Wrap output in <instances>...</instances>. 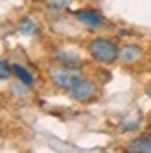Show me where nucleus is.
Here are the masks:
<instances>
[{
  "label": "nucleus",
  "mask_w": 151,
  "mask_h": 153,
  "mask_svg": "<svg viewBox=\"0 0 151 153\" xmlns=\"http://www.w3.org/2000/svg\"><path fill=\"white\" fill-rule=\"evenodd\" d=\"M89 53L100 63H113L120 56V50H118L116 42H113L111 39L98 37L89 42Z\"/></svg>",
  "instance_id": "nucleus-1"
},
{
  "label": "nucleus",
  "mask_w": 151,
  "mask_h": 153,
  "mask_svg": "<svg viewBox=\"0 0 151 153\" xmlns=\"http://www.w3.org/2000/svg\"><path fill=\"white\" fill-rule=\"evenodd\" d=\"M50 78H52V81L56 83L59 89L70 91L72 85L78 81L81 76L76 72V70H72L70 67H59V68H52L50 70Z\"/></svg>",
  "instance_id": "nucleus-2"
},
{
  "label": "nucleus",
  "mask_w": 151,
  "mask_h": 153,
  "mask_svg": "<svg viewBox=\"0 0 151 153\" xmlns=\"http://www.w3.org/2000/svg\"><path fill=\"white\" fill-rule=\"evenodd\" d=\"M70 96L78 102H89L90 98H94L96 94V85L90 81V79H85V78H79L72 85V89L68 91Z\"/></svg>",
  "instance_id": "nucleus-3"
},
{
  "label": "nucleus",
  "mask_w": 151,
  "mask_h": 153,
  "mask_svg": "<svg viewBox=\"0 0 151 153\" xmlns=\"http://www.w3.org/2000/svg\"><path fill=\"white\" fill-rule=\"evenodd\" d=\"M76 19L90 28H100L103 24V15L100 11H94V9H81L76 13Z\"/></svg>",
  "instance_id": "nucleus-4"
},
{
  "label": "nucleus",
  "mask_w": 151,
  "mask_h": 153,
  "mask_svg": "<svg viewBox=\"0 0 151 153\" xmlns=\"http://www.w3.org/2000/svg\"><path fill=\"white\" fill-rule=\"evenodd\" d=\"M127 149L133 153H151V138H135L129 142Z\"/></svg>",
  "instance_id": "nucleus-5"
},
{
  "label": "nucleus",
  "mask_w": 151,
  "mask_h": 153,
  "mask_svg": "<svg viewBox=\"0 0 151 153\" xmlns=\"http://www.w3.org/2000/svg\"><path fill=\"white\" fill-rule=\"evenodd\" d=\"M57 61H61L64 67H78L81 63V57L76 56V53H70V52H57Z\"/></svg>",
  "instance_id": "nucleus-6"
},
{
  "label": "nucleus",
  "mask_w": 151,
  "mask_h": 153,
  "mask_svg": "<svg viewBox=\"0 0 151 153\" xmlns=\"http://www.w3.org/2000/svg\"><path fill=\"white\" fill-rule=\"evenodd\" d=\"M13 74L17 76V79L20 81V83H24V85H33V76H31L22 65H13Z\"/></svg>",
  "instance_id": "nucleus-7"
},
{
  "label": "nucleus",
  "mask_w": 151,
  "mask_h": 153,
  "mask_svg": "<svg viewBox=\"0 0 151 153\" xmlns=\"http://www.w3.org/2000/svg\"><path fill=\"white\" fill-rule=\"evenodd\" d=\"M140 53H142V50H140L136 45H129V46H125L124 50H122V59L125 61V63H133V61H136L138 57H140Z\"/></svg>",
  "instance_id": "nucleus-8"
},
{
  "label": "nucleus",
  "mask_w": 151,
  "mask_h": 153,
  "mask_svg": "<svg viewBox=\"0 0 151 153\" xmlns=\"http://www.w3.org/2000/svg\"><path fill=\"white\" fill-rule=\"evenodd\" d=\"M19 31L20 33H24V35H33V33H37V24L33 22L31 19H22L19 22Z\"/></svg>",
  "instance_id": "nucleus-9"
},
{
  "label": "nucleus",
  "mask_w": 151,
  "mask_h": 153,
  "mask_svg": "<svg viewBox=\"0 0 151 153\" xmlns=\"http://www.w3.org/2000/svg\"><path fill=\"white\" fill-rule=\"evenodd\" d=\"M13 76V67L6 59H0V79H7Z\"/></svg>",
  "instance_id": "nucleus-10"
},
{
  "label": "nucleus",
  "mask_w": 151,
  "mask_h": 153,
  "mask_svg": "<svg viewBox=\"0 0 151 153\" xmlns=\"http://www.w3.org/2000/svg\"><path fill=\"white\" fill-rule=\"evenodd\" d=\"M46 6L52 7V9H64V7H68L72 0H44Z\"/></svg>",
  "instance_id": "nucleus-11"
}]
</instances>
